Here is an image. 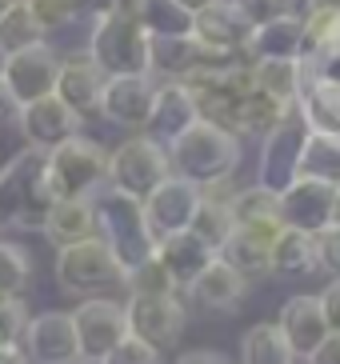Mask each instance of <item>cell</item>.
I'll use <instances>...</instances> for the list:
<instances>
[{
  "label": "cell",
  "mask_w": 340,
  "mask_h": 364,
  "mask_svg": "<svg viewBox=\"0 0 340 364\" xmlns=\"http://www.w3.org/2000/svg\"><path fill=\"white\" fill-rule=\"evenodd\" d=\"M44 156L41 149H21L0 168V236L41 228L44 213L56 204L53 188L44 181Z\"/></svg>",
  "instance_id": "obj_1"
},
{
  "label": "cell",
  "mask_w": 340,
  "mask_h": 364,
  "mask_svg": "<svg viewBox=\"0 0 340 364\" xmlns=\"http://www.w3.org/2000/svg\"><path fill=\"white\" fill-rule=\"evenodd\" d=\"M92 216H96V236L112 248V257L124 272H132L137 264L156 252V236H152L149 220H144V204L117 188H100L92 196Z\"/></svg>",
  "instance_id": "obj_2"
},
{
  "label": "cell",
  "mask_w": 340,
  "mask_h": 364,
  "mask_svg": "<svg viewBox=\"0 0 340 364\" xmlns=\"http://www.w3.org/2000/svg\"><path fill=\"white\" fill-rule=\"evenodd\" d=\"M164 149H169L172 172L192 184H201V188L213 181H228L240 168V136L216 129L208 120H196L192 129H184Z\"/></svg>",
  "instance_id": "obj_3"
},
{
  "label": "cell",
  "mask_w": 340,
  "mask_h": 364,
  "mask_svg": "<svg viewBox=\"0 0 340 364\" xmlns=\"http://www.w3.org/2000/svg\"><path fill=\"white\" fill-rule=\"evenodd\" d=\"M149 41L152 36L137 24V16L120 9L92 21L85 53L100 65L105 76H149Z\"/></svg>",
  "instance_id": "obj_4"
},
{
  "label": "cell",
  "mask_w": 340,
  "mask_h": 364,
  "mask_svg": "<svg viewBox=\"0 0 340 364\" xmlns=\"http://www.w3.org/2000/svg\"><path fill=\"white\" fill-rule=\"evenodd\" d=\"M53 277H56V289L76 300L108 296V289H124V268L117 264L112 248L100 236H88L80 245L56 248Z\"/></svg>",
  "instance_id": "obj_5"
},
{
  "label": "cell",
  "mask_w": 340,
  "mask_h": 364,
  "mask_svg": "<svg viewBox=\"0 0 340 364\" xmlns=\"http://www.w3.org/2000/svg\"><path fill=\"white\" fill-rule=\"evenodd\" d=\"M44 181L53 188L56 200H73V196H96L108 181V149L96 144L92 136H80L56 144L44 156Z\"/></svg>",
  "instance_id": "obj_6"
},
{
  "label": "cell",
  "mask_w": 340,
  "mask_h": 364,
  "mask_svg": "<svg viewBox=\"0 0 340 364\" xmlns=\"http://www.w3.org/2000/svg\"><path fill=\"white\" fill-rule=\"evenodd\" d=\"M172 176V161H169V149L152 140L149 132H137V136L120 140L117 149L108 152V188L117 193H128L144 200V196L156 188L160 181Z\"/></svg>",
  "instance_id": "obj_7"
},
{
  "label": "cell",
  "mask_w": 340,
  "mask_h": 364,
  "mask_svg": "<svg viewBox=\"0 0 340 364\" xmlns=\"http://www.w3.org/2000/svg\"><path fill=\"white\" fill-rule=\"evenodd\" d=\"M124 321L128 336L144 341L156 353L176 348L188 328V309H184L181 292L176 296H128L124 300Z\"/></svg>",
  "instance_id": "obj_8"
},
{
  "label": "cell",
  "mask_w": 340,
  "mask_h": 364,
  "mask_svg": "<svg viewBox=\"0 0 340 364\" xmlns=\"http://www.w3.org/2000/svg\"><path fill=\"white\" fill-rule=\"evenodd\" d=\"M68 312H73L76 344H80V360L85 364H96L128 336L124 300H117V296H85V300H76V309H68Z\"/></svg>",
  "instance_id": "obj_9"
},
{
  "label": "cell",
  "mask_w": 340,
  "mask_h": 364,
  "mask_svg": "<svg viewBox=\"0 0 340 364\" xmlns=\"http://www.w3.org/2000/svg\"><path fill=\"white\" fill-rule=\"evenodd\" d=\"M309 140V124L300 120V112L277 124V129L260 136V156H256V184L268 193H285L288 184L300 176V152Z\"/></svg>",
  "instance_id": "obj_10"
},
{
  "label": "cell",
  "mask_w": 340,
  "mask_h": 364,
  "mask_svg": "<svg viewBox=\"0 0 340 364\" xmlns=\"http://www.w3.org/2000/svg\"><path fill=\"white\" fill-rule=\"evenodd\" d=\"M21 348L32 364H85L80 360V344H76L73 312L68 309L32 312L28 324H24Z\"/></svg>",
  "instance_id": "obj_11"
},
{
  "label": "cell",
  "mask_w": 340,
  "mask_h": 364,
  "mask_svg": "<svg viewBox=\"0 0 340 364\" xmlns=\"http://www.w3.org/2000/svg\"><path fill=\"white\" fill-rule=\"evenodd\" d=\"M56 68H60V53L53 44H32V48H21V53L0 56V80L9 85V92L21 105L28 100H41L53 92L56 85Z\"/></svg>",
  "instance_id": "obj_12"
},
{
  "label": "cell",
  "mask_w": 340,
  "mask_h": 364,
  "mask_svg": "<svg viewBox=\"0 0 340 364\" xmlns=\"http://www.w3.org/2000/svg\"><path fill=\"white\" fill-rule=\"evenodd\" d=\"M192 41L213 56H245L253 41V24L228 0H213L208 9L192 12Z\"/></svg>",
  "instance_id": "obj_13"
},
{
  "label": "cell",
  "mask_w": 340,
  "mask_h": 364,
  "mask_svg": "<svg viewBox=\"0 0 340 364\" xmlns=\"http://www.w3.org/2000/svg\"><path fill=\"white\" fill-rule=\"evenodd\" d=\"M140 204H144V220H149L156 240L169 232H184L192 225V216H196V204H201V184L172 172L169 181H160Z\"/></svg>",
  "instance_id": "obj_14"
},
{
  "label": "cell",
  "mask_w": 340,
  "mask_h": 364,
  "mask_svg": "<svg viewBox=\"0 0 340 364\" xmlns=\"http://www.w3.org/2000/svg\"><path fill=\"white\" fill-rule=\"evenodd\" d=\"M16 129L24 132L28 149H41V152H53L56 144L73 140L80 132V117L73 108L64 105L60 97H41V100H28L21 105V117H16Z\"/></svg>",
  "instance_id": "obj_15"
},
{
  "label": "cell",
  "mask_w": 340,
  "mask_h": 364,
  "mask_svg": "<svg viewBox=\"0 0 340 364\" xmlns=\"http://www.w3.org/2000/svg\"><path fill=\"white\" fill-rule=\"evenodd\" d=\"M105 80H108V76L100 73V65H96L88 53H68V56H60L53 97H60L80 120L96 117V112H100V92H105Z\"/></svg>",
  "instance_id": "obj_16"
},
{
  "label": "cell",
  "mask_w": 340,
  "mask_h": 364,
  "mask_svg": "<svg viewBox=\"0 0 340 364\" xmlns=\"http://www.w3.org/2000/svg\"><path fill=\"white\" fill-rule=\"evenodd\" d=\"M152 76H108L100 92V117L117 129H144L152 112Z\"/></svg>",
  "instance_id": "obj_17"
},
{
  "label": "cell",
  "mask_w": 340,
  "mask_h": 364,
  "mask_svg": "<svg viewBox=\"0 0 340 364\" xmlns=\"http://www.w3.org/2000/svg\"><path fill=\"white\" fill-rule=\"evenodd\" d=\"M332 193H336V184L312 181V176H297L285 193H277L285 228H300V232H312V236H317L320 228H329Z\"/></svg>",
  "instance_id": "obj_18"
},
{
  "label": "cell",
  "mask_w": 340,
  "mask_h": 364,
  "mask_svg": "<svg viewBox=\"0 0 340 364\" xmlns=\"http://www.w3.org/2000/svg\"><path fill=\"white\" fill-rule=\"evenodd\" d=\"M277 328L285 332L288 348L297 360H309L320 348V341L329 336V321H324V309H320V296H309V292H297L288 296L277 312Z\"/></svg>",
  "instance_id": "obj_19"
},
{
  "label": "cell",
  "mask_w": 340,
  "mask_h": 364,
  "mask_svg": "<svg viewBox=\"0 0 340 364\" xmlns=\"http://www.w3.org/2000/svg\"><path fill=\"white\" fill-rule=\"evenodd\" d=\"M196 100H192V92L181 85V80H156V92H152V112H149V124H144V132H149L152 140H160V144H169V140H176L184 129H192L196 124Z\"/></svg>",
  "instance_id": "obj_20"
},
{
  "label": "cell",
  "mask_w": 340,
  "mask_h": 364,
  "mask_svg": "<svg viewBox=\"0 0 340 364\" xmlns=\"http://www.w3.org/2000/svg\"><path fill=\"white\" fill-rule=\"evenodd\" d=\"M228 60V56H213L204 53L192 36H152L149 41V76L160 80H188L196 68Z\"/></svg>",
  "instance_id": "obj_21"
},
{
  "label": "cell",
  "mask_w": 340,
  "mask_h": 364,
  "mask_svg": "<svg viewBox=\"0 0 340 364\" xmlns=\"http://www.w3.org/2000/svg\"><path fill=\"white\" fill-rule=\"evenodd\" d=\"M152 257L160 260V264H164V272H169L172 280H176V289H188L192 280L201 277L204 268L213 264L216 260V252L208 245H204L201 236H192L188 228H184V232H169V236H160L156 240V252H152Z\"/></svg>",
  "instance_id": "obj_22"
},
{
  "label": "cell",
  "mask_w": 340,
  "mask_h": 364,
  "mask_svg": "<svg viewBox=\"0 0 340 364\" xmlns=\"http://www.w3.org/2000/svg\"><path fill=\"white\" fill-rule=\"evenodd\" d=\"M184 292H188L204 312H236L248 296V280L240 277L233 264H224V260L216 257Z\"/></svg>",
  "instance_id": "obj_23"
},
{
  "label": "cell",
  "mask_w": 340,
  "mask_h": 364,
  "mask_svg": "<svg viewBox=\"0 0 340 364\" xmlns=\"http://www.w3.org/2000/svg\"><path fill=\"white\" fill-rule=\"evenodd\" d=\"M44 240L53 248H68L80 245L88 236H96V216H92V196H73V200H56L48 213H44L41 225Z\"/></svg>",
  "instance_id": "obj_24"
},
{
  "label": "cell",
  "mask_w": 340,
  "mask_h": 364,
  "mask_svg": "<svg viewBox=\"0 0 340 364\" xmlns=\"http://www.w3.org/2000/svg\"><path fill=\"white\" fill-rule=\"evenodd\" d=\"M228 208H233L236 228H245V232H253V236L272 240V236L285 228V220H280V196L268 193V188H260V184L236 188L233 200H228Z\"/></svg>",
  "instance_id": "obj_25"
},
{
  "label": "cell",
  "mask_w": 340,
  "mask_h": 364,
  "mask_svg": "<svg viewBox=\"0 0 340 364\" xmlns=\"http://www.w3.org/2000/svg\"><path fill=\"white\" fill-rule=\"evenodd\" d=\"M245 56L248 60H304V24H300V12L253 28V41H248Z\"/></svg>",
  "instance_id": "obj_26"
},
{
  "label": "cell",
  "mask_w": 340,
  "mask_h": 364,
  "mask_svg": "<svg viewBox=\"0 0 340 364\" xmlns=\"http://www.w3.org/2000/svg\"><path fill=\"white\" fill-rule=\"evenodd\" d=\"M268 268H272V277H285V280L317 272L320 268L317 236L300 232V228H280V232L272 236V245H268Z\"/></svg>",
  "instance_id": "obj_27"
},
{
  "label": "cell",
  "mask_w": 340,
  "mask_h": 364,
  "mask_svg": "<svg viewBox=\"0 0 340 364\" xmlns=\"http://www.w3.org/2000/svg\"><path fill=\"white\" fill-rule=\"evenodd\" d=\"M297 112L300 120L309 124V132H329V136H340V85H329V80H317L304 68V88L297 97Z\"/></svg>",
  "instance_id": "obj_28"
},
{
  "label": "cell",
  "mask_w": 340,
  "mask_h": 364,
  "mask_svg": "<svg viewBox=\"0 0 340 364\" xmlns=\"http://www.w3.org/2000/svg\"><path fill=\"white\" fill-rule=\"evenodd\" d=\"M292 112H297V105L268 97L260 88H248L245 100H240V112H236V136H268V132L277 129V124H285Z\"/></svg>",
  "instance_id": "obj_29"
},
{
  "label": "cell",
  "mask_w": 340,
  "mask_h": 364,
  "mask_svg": "<svg viewBox=\"0 0 340 364\" xmlns=\"http://www.w3.org/2000/svg\"><path fill=\"white\" fill-rule=\"evenodd\" d=\"M268 245H272V240L253 236V232H245V228H236V232L224 240V248L216 252V257H221L224 264H233L236 272L253 284V280L272 277V268H268Z\"/></svg>",
  "instance_id": "obj_30"
},
{
  "label": "cell",
  "mask_w": 340,
  "mask_h": 364,
  "mask_svg": "<svg viewBox=\"0 0 340 364\" xmlns=\"http://www.w3.org/2000/svg\"><path fill=\"white\" fill-rule=\"evenodd\" d=\"M128 12L149 36H192V12L176 0H132Z\"/></svg>",
  "instance_id": "obj_31"
},
{
  "label": "cell",
  "mask_w": 340,
  "mask_h": 364,
  "mask_svg": "<svg viewBox=\"0 0 340 364\" xmlns=\"http://www.w3.org/2000/svg\"><path fill=\"white\" fill-rule=\"evenodd\" d=\"M240 364H297L277 321H260L240 336Z\"/></svg>",
  "instance_id": "obj_32"
},
{
  "label": "cell",
  "mask_w": 340,
  "mask_h": 364,
  "mask_svg": "<svg viewBox=\"0 0 340 364\" xmlns=\"http://www.w3.org/2000/svg\"><path fill=\"white\" fill-rule=\"evenodd\" d=\"M253 88L297 105L304 88V60H253Z\"/></svg>",
  "instance_id": "obj_33"
},
{
  "label": "cell",
  "mask_w": 340,
  "mask_h": 364,
  "mask_svg": "<svg viewBox=\"0 0 340 364\" xmlns=\"http://www.w3.org/2000/svg\"><path fill=\"white\" fill-rule=\"evenodd\" d=\"M36 284V260L28 245L0 236V296H28Z\"/></svg>",
  "instance_id": "obj_34"
},
{
  "label": "cell",
  "mask_w": 340,
  "mask_h": 364,
  "mask_svg": "<svg viewBox=\"0 0 340 364\" xmlns=\"http://www.w3.org/2000/svg\"><path fill=\"white\" fill-rule=\"evenodd\" d=\"M300 24H304V56L340 48V0H312L300 12Z\"/></svg>",
  "instance_id": "obj_35"
},
{
  "label": "cell",
  "mask_w": 340,
  "mask_h": 364,
  "mask_svg": "<svg viewBox=\"0 0 340 364\" xmlns=\"http://www.w3.org/2000/svg\"><path fill=\"white\" fill-rule=\"evenodd\" d=\"M300 176L324 184H340V136L329 132H309L304 152H300Z\"/></svg>",
  "instance_id": "obj_36"
},
{
  "label": "cell",
  "mask_w": 340,
  "mask_h": 364,
  "mask_svg": "<svg viewBox=\"0 0 340 364\" xmlns=\"http://www.w3.org/2000/svg\"><path fill=\"white\" fill-rule=\"evenodd\" d=\"M188 232H192V236H201V240L213 248V252H221L224 240L236 232V220H233V208H228V200H208V196H201V204H196V216H192Z\"/></svg>",
  "instance_id": "obj_37"
},
{
  "label": "cell",
  "mask_w": 340,
  "mask_h": 364,
  "mask_svg": "<svg viewBox=\"0 0 340 364\" xmlns=\"http://www.w3.org/2000/svg\"><path fill=\"white\" fill-rule=\"evenodd\" d=\"M44 41H48V36H44V28L32 21V12L24 9L21 0H16V4L0 16V56L21 53V48H32V44H44Z\"/></svg>",
  "instance_id": "obj_38"
},
{
  "label": "cell",
  "mask_w": 340,
  "mask_h": 364,
  "mask_svg": "<svg viewBox=\"0 0 340 364\" xmlns=\"http://www.w3.org/2000/svg\"><path fill=\"white\" fill-rule=\"evenodd\" d=\"M124 289L128 296H176V280L164 272V264H160L156 257H149L144 264H137L132 272H124Z\"/></svg>",
  "instance_id": "obj_39"
},
{
  "label": "cell",
  "mask_w": 340,
  "mask_h": 364,
  "mask_svg": "<svg viewBox=\"0 0 340 364\" xmlns=\"http://www.w3.org/2000/svg\"><path fill=\"white\" fill-rule=\"evenodd\" d=\"M240 16H245L253 28H260V24L268 21H280V16H292V12H300V0H228Z\"/></svg>",
  "instance_id": "obj_40"
},
{
  "label": "cell",
  "mask_w": 340,
  "mask_h": 364,
  "mask_svg": "<svg viewBox=\"0 0 340 364\" xmlns=\"http://www.w3.org/2000/svg\"><path fill=\"white\" fill-rule=\"evenodd\" d=\"M28 316V296H0V344H21Z\"/></svg>",
  "instance_id": "obj_41"
},
{
  "label": "cell",
  "mask_w": 340,
  "mask_h": 364,
  "mask_svg": "<svg viewBox=\"0 0 340 364\" xmlns=\"http://www.w3.org/2000/svg\"><path fill=\"white\" fill-rule=\"evenodd\" d=\"M24 9L32 12V21L44 28V36L56 33V28H64V24H73L76 21V12H73V0H21Z\"/></svg>",
  "instance_id": "obj_42"
},
{
  "label": "cell",
  "mask_w": 340,
  "mask_h": 364,
  "mask_svg": "<svg viewBox=\"0 0 340 364\" xmlns=\"http://www.w3.org/2000/svg\"><path fill=\"white\" fill-rule=\"evenodd\" d=\"M96 364H160V353L149 348L144 341H137V336H124L112 353H105Z\"/></svg>",
  "instance_id": "obj_43"
},
{
  "label": "cell",
  "mask_w": 340,
  "mask_h": 364,
  "mask_svg": "<svg viewBox=\"0 0 340 364\" xmlns=\"http://www.w3.org/2000/svg\"><path fill=\"white\" fill-rule=\"evenodd\" d=\"M317 257H320V268L340 277V228L329 225L317 232Z\"/></svg>",
  "instance_id": "obj_44"
},
{
  "label": "cell",
  "mask_w": 340,
  "mask_h": 364,
  "mask_svg": "<svg viewBox=\"0 0 340 364\" xmlns=\"http://www.w3.org/2000/svg\"><path fill=\"white\" fill-rule=\"evenodd\" d=\"M304 68L317 80H329V85H340V48H324V53L304 56Z\"/></svg>",
  "instance_id": "obj_45"
},
{
  "label": "cell",
  "mask_w": 340,
  "mask_h": 364,
  "mask_svg": "<svg viewBox=\"0 0 340 364\" xmlns=\"http://www.w3.org/2000/svg\"><path fill=\"white\" fill-rule=\"evenodd\" d=\"M120 9H132V0H73V12L76 16H108V12H120Z\"/></svg>",
  "instance_id": "obj_46"
},
{
  "label": "cell",
  "mask_w": 340,
  "mask_h": 364,
  "mask_svg": "<svg viewBox=\"0 0 340 364\" xmlns=\"http://www.w3.org/2000/svg\"><path fill=\"white\" fill-rule=\"evenodd\" d=\"M320 309H324V321H329V332H340V277H332L320 292Z\"/></svg>",
  "instance_id": "obj_47"
},
{
  "label": "cell",
  "mask_w": 340,
  "mask_h": 364,
  "mask_svg": "<svg viewBox=\"0 0 340 364\" xmlns=\"http://www.w3.org/2000/svg\"><path fill=\"white\" fill-rule=\"evenodd\" d=\"M16 117H21V100L9 92V85L0 80V129H16Z\"/></svg>",
  "instance_id": "obj_48"
},
{
  "label": "cell",
  "mask_w": 340,
  "mask_h": 364,
  "mask_svg": "<svg viewBox=\"0 0 340 364\" xmlns=\"http://www.w3.org/2000/svg\"><path fill=\"white\" fill-rule=\"evenodd\" d=\"M304 364H340V332H329V336L320 341V348Z\"/></svg>",
  "instance_id": "obj_49"
},
{
  "label": "cell",
  "mask_w": 340,
  "mask_h": 364,
  "mask_svg": "<svg viewBox=\"0 0 340 364\" xmlns=\"http://www.w3.org/2000/svg\"><path fill=\"white\" fill-rule=\"evenodd\" d=\"M172 364H233L224 353H216V348H188V353H181Z\"/></svg>",
  "instance_id": "obj_50"
},
{
  "label": "cell",
  "mask_w": 340,
  "mask_h": 364,
  "mask_svg": "<svg viewBox=\"0 0 340 364\" xmlns=\"http://www.w3.org/2000/svg\"><path fill=\"white\" fill-rule=\"evenodd\" d=\"M0 364H32L21 344H0Z\"/></svg>",
  "instance_id": "obj_51"
},
{
  "label": "cell",
  "mask_w": 340,
  "mask_h": 364,
  "mask_svg": "<svg viewBox=\"0 0 340 364\" xmlns=\"http://www.w3.org/2000/svg\"><path fill=\"white\" fill-rule=\"evenodd\" d=\"M329 225L340 228V184H336V193H332V216H329Z\"/></svg>",
  "instance_id": "obj_52"
},
{
  "label": "cell",
  "mask_w": 340,
  "mask_h": 364,
  "mask_svg": "<svg viewBox=\"0 0 340 364\" xmlns=\"http://www.w3.org/2000/svg\"><path fill=\"white\" fill-rule=\"evenodd\" d=\"M176 4H181V9H188V12H201V9H208L213 0H176Z\"/></svg>",
  "instance_id": "obj_53"
},
{
  "label": "cell",
  "mask_w": 340,
  "mask_h": 364,
  "mask_svg": "<svg viewBox=\"0 0 340 364\" xmlns=\"http://www.w3.org/2000/svg\"><path fill=\"white\" fill-rule=\"evenodd\" d=\"M12 4H16V0H0V16H4V12L12 9Z\"/></svg>",
  "instance_id": "obj_54"
},
{
  "label": "cell",
  "mask_w": 340,
  "mask_h": 364,
  "mask_svg": "<svg viewBox=\"0 0 340 364\" xmlns=\"http://www.w3.org/2000/svg\"><path fill=\"white\" fill-rule=\"evenodd\" d=\"M300 4H312V0H300Z\"/></svg>",
  "instance_id": "obj_55"
}]
</instances>
